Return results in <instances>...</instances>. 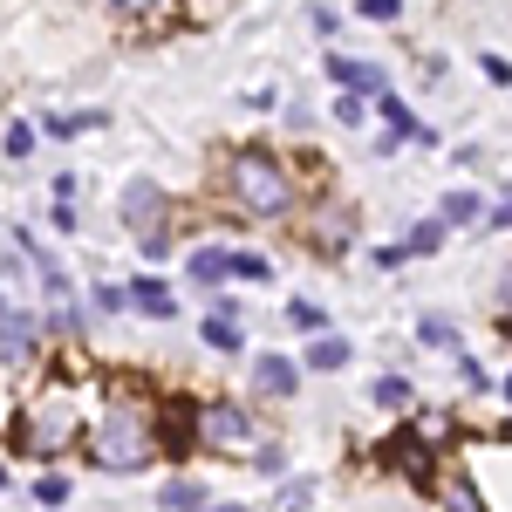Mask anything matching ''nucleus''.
Segmentation results:
<instances>
[{"mask_svg":"<svg viewBox=\"0 0 512 512\" xmlns=\"http://www.w3.org/2000/svg\"><path fill=\"white\" fill-rule=\"evenodd\" d=\"M205 342H212L219 355H239V349H246V328H239V308H233V301L205 315Z\"/></svg>","mask_w":512,"mask_h":512,"instance_id":"7","label":"nucleus"},{"mask_svg":"<svg viewBox=\"0 0 512 512\" xmlns=\"http://www.w3.org/2000/svg\"><path fill=\"white\" fill-rule=\"evenodd\" d=\"M349 362V342L342 335H315V349H308V369H342Z\"/></svg>","mask_w":512,"mask_h":512,"instance_id":"14","label":"nucleus"},{"mask_svg":"<svg viewBox=\"0 0 512 512\" xmlns=\"http://www.w3.org/2000/svg\"><path fill=\"white\" fill-rule=\"evenodd\" d=\"M158 499H164V512H205V506H212V492H205L198 478H171Z\"/></svg>","mask_w":512,"mask_h":512,"instance_id":"11","label":"nucleus"},{"mask_svg":"<svg viewBox=\"0 0 512 512\" xmlns=\"http://www.w3.org/2000/svg\"><path fill=\"white\" fill-rule=\"evenodd\" d=\"M376 403H383V410H403V403H410V383H403V376H376Z\"/></svg>","mask_w":512,"mask_h":512,"instance_id":"20","label":"nucleus"},{"mask_svg":"<svg viewBox=\"0 0 512 512\" xmlns=\"http://www.w3.org/2000/svg\"><path fill=\"white\" fill-rule=\"evenodd\" d=\"M506 403H512V376H506Z\"/></svg>","mask_w":512,"mask_h":512,"instance_id":"33","label":"nucleus"},{"mask_svg":"<svg viewBox=\"0 0 512 512\" xmlns=\"http://www.w3.org/2000/svg\"><path fill=\"white\" fill-rule=\"evenodd\" d=\"M0 151H7V158H28V151H35V123H7Z\"/></svg>","mask_w":512,"mask_h":512,"instance_id":"19","label":"nucleus"},{"mask_svg":"<svg viewBox=\"0 0 512 512\" xmlns=\"http://www.w3.org/2000/svg\"><path fill=\"white\" fill-rule=\"evenodd\" d=\"M28 355H35V328L14 308H0V362H28Z\"/></svg>","mask_w":512,"mask_h":512,"instance_id":"9","label":"nucleus"},{"mask_svg":"<svg viewBox=\"0 0 512 512\" xmlns=\"http://www.w3.org/2000/svg\"><path fill=\"white\" fill-rule=\"evenodd\" d=\"M287 321H294V328H308V335H321V308H315V301H294Z\"/></svg>","mask_w":512,"mask_h":512,"instance_id":"24","label":"nucleus"},{"mask_svg":"<svg viewBox=\"0 0 512 512\" xmlns=\"http://www.w3.org/2000/svg\"><path fill=\"white\" fill-rule=\"evenodd\" d=\"M444 499H451V512H485V506H478V485H472L465 472H458L451 485H444Z\"/></svg>","mask_w":512,"mask_h":512,"instance_id":"17","label":"nucleus"},{"mask_svg":"<svg viewBox=\"0 0 512 512\" xmlns=\"http://www.w3.org/2000/svg\"><path fill=\"white\" fill-rule=\"evenodd\" d=\"M499 301H506V308H512V274H506V280H499Z\"/></svg>","mask_w":512,"mask_h":512,"instance_id":"32","label":"nucleus"},{"mask_svg":"<svg viewBox=\"0 0 512 512\" xmlns=\"http://www.w3.org/2000/svg\"><path fill=\"white\" fill-rule=\"evenodd\" d=\"M76 437V410H69V396H48V403H35L28 410V431H21V451H35V458H48V451H62Z\"/></svg>","mask_w":512,"mask_h":512,"instance_id":"4","label":"nucleus"},{"mask_svg":"<svg viewBox=\"0 0 512 512\" xmlns=\"http://www.w3.org/2000/svg\"><path fill=\"white\" fill-rule=\"evenodd\" d=\"M396 458L410 465V478H431V451H424V444H410V437H403V444H396Z\"/></svg>","mask_w":512,"mask_h":512,"instance_id":"22","label":"nucleus"},{"mask_svg":"<svg viewBox=\"0 0 512 512\" xmlns=\"http://www.w3.org/2000/svg\"><path fill=\"white\" fill-rule=\"evenodd\" d=\"M35 499H41V506H69V478H41Z\"/></svg>","mask_w":512,"mask_h":512,"instance_id":"25","label":"nucleus"},{"mask_svg":"<svg viewBox=\"0 0 512 512\" xmlns=\"http://www.w3.org/2000/svg\"><path fill=\"white\" fill-rule=\"evenodd\" d=\"M417 335H424L431 349H458V328H451V321H437V315H424V321H417Z\"/></svg>","mask_w":512,"mask_h":512,"instance_id":"18","label":"nucleus"},{"mask_svg":"<svg viewBox=\"0 0 512 512\" xmlns=\"http://www.w3.org/2000/svg\"><path fill=\"white\" fill-rule=\"evenodd\" d=\"M130 301H137V308H144V315H158V321H171V308H178V301H171V287H164V280H130Z\"/></svg>","mask_w":512,"mask_h":512,"instance_id":"12","label":"nucleus"},{"mask_svg":"<svg viewBox=\"0 0 512 512\" xmlns=\"http://www.w3.org/2000/svg\"><path fill=\"white\" fill-rule=\"evenodd\" d=\"M205 512H253V506H226V499H212V506H205Z\"/></svg>","mask_w":512,"mask_h":512,"instance_id":"31","label":"nucleus"},{"mask_svg":"<svg viewBox=\"0 0 512 512\" xmlns=\"http://www.w3.org/2000/svg\"><path fill=\"white\" fill-rule=\"evenodd\" d=\"M328 76L342 89H355V96H390V76L376 62H355V55H328Z\"/></svg>","mask_w":512,"mask_h":512,"instance_id":"6","label":"nucleus"},{"mask_svg":"<svg viewBox=\"0 0 512 512\" xmlns=\"http://www.w3.org/2000/svg\"><path fill=\"white\" fill-rule=\"evenodd\" d=\"M198 444L205 451H260V431L246 424V410L212 403V410H198Z\"/></svg>","mask_w":512,"mask_h":512,"instance_id":"5","label":"nucleus"},{"mask_svg":"<svg viewBox=\"0 0 512 512\" xmlns=\"http://www.w3.org/2000/svg\"><path fill=\"white\" fill-rule=\"evenodd\" d=\"M226 178H233V198L246 205V212H260V219L287 212V171H280V158H267V151H239V158L226 164Z\"/></svg>","mask_w":512,"mask_h":512,"instance_id":"2","label":"nucleus"},{"mask_svg":"<svg viewBox=\"0 0 512 512\" xmlns=\"http://www.w3.org/2000/svg\"><path fill=\"white\" fill-rule=\"evenodd\" d=\"M253 458H260V472H267V478H280V472H287V458H280L274 444H260V451H253Z\"/></svg>","mask_w":512,"mask_h":512,"instance_id":"28","label":"nucleus"},{"mask_svg":"<svg viewBox=\"0 0 512 512\" xmlns=\"http://www.w3.org/2000/svg\"><path fill=\"white\" fill-rule=\"evenodd\" d=\"M233 274H239V280H267V274H274V267H267L260 253H233Z\"/></svg>","mask_w":512,"mask_h":512,"instance_id":"23","label":"nucleus"},{"mask_svg":"<svg viewBox=\"0 0 512 512\" xmlns=\"http://www.w3.org/2000/svg\"><path fill=\"white\" fill-rule=\"evenodd\" d=\"M164 212H171V198H164L151 178H137V185L123 192V219H130V233L144 246V260H164Z\"/></svg>","mask_w":512,"mask_h":512,"instance_id":"3","label":"nucleus"},{"mask_svg":"<svg viewBox=\"0 0 512 512\" xmlns=\"http://www.w3.org/2000/svg\"><path fill=\"white\" fill-rule=\"evenodd\" d=\"M110 7H117V14H151L158 0H110Z\"/></svg>","mask_w":512,"mask_h":512,"instance_id":"29","label":"nucleus"},{"mask_svg":"<svg viewBox=\"0 0 512 512\" xmlns=\"http://www.w3.org/2000/svg\"><path fill=\"white\" fill-rule=\"evenodd\" d=\"M478 212H485V205H478V192H451V198H444V212H437V219H444V226H472Z\"/></svg>","mask_w":512,"mask_h":512,"instance_id":"15","label":"nucleus"},{"mask_svg":"<svg viewBox=\"0 0 512 512\" xmlns=\"http://www.w3.org/2000/svg\"><path fill=\"white\" fill-rule=\"evenodd\" d=\"M89 458H96L103 472H137V465H151V417H144L137 403H110V410L96 417V431H89Z\"/></svg>","mask_w":512,"mask_h":512,"instance_id":"1","label":"nucleus"},{"mask_svg":"<svg viewBox=\"0 0 512 512\" xmlns=\"http://www.w3.org/2000/svg\"><path fill=\"white\" fill-rule=\"evenodd\" d=\"M0 492H7V472H0Z\"/></svg>","mask_w":512,"mask_h":512,"instance_id":"34","label":"nucleus"},{"mask_svg":"<svg viewBox=\"0 0 512 512\" xmlns=\"http://www.w3.org/2000/svg\"><path fill=\"white\" fill-rule=\"evenodd\" d=\"M478 69H485L492 82H512V62H506V55H478Z\"/></svg>","mask_w":512,"mask_h":512,"instance_id":"27","label":"nucleus"},{"mask_svg":"<svg viewBox=\"0 0 512 512\" xmlns=\"http://www.w3.org/2000/svg\"><path fill=\"white\" fill-rule=\"evenodd\" d=\"M226 274H233V253H226V246H205L192 260V280H205V287H219Z\"/></svg>","mask_w":512,"mask_h":512,"instance_id":"13","label":"nucleus"},{"mask_svg":"<svg viewBox=\"0 0 512 512\" xmlns=\"http://www.w3.org/2000/svg\"><path fill=\"white\" fill-rule=\"evenodd\" d=\"M294 383H301V369L287 355H260V369H253V390L260 396H294Z\"/></svg>","mask_w":512,"mask_h":512,"instance_id":"8","label":"nucleus"},{"mask_svg":"<svg viewBox=\"0 0 512 512\" xmlns=\"http://www.w3.org/2000/svg\"><path fill=\"white\" fill-rule=\"evenodd\" d=\"M492 226H512V198H506V205H499V212H492Z\"/></svg>","mask_w":512,"mask_h":512,"instance_id":"30","label":"nucleus"},{"mask_svg":"<svg viewBox=\"0 0 512 512\" xmlns=\"http://www.w3.org/2000/svg\"><path fill=\"white\" fill-rule=\"evenodd\" d=\"M96 110H82V117H48V137H82V130H96Z\"/></svg>","mask_w":512,"mask_h":512,"instance_id":"21","label":"nucleus"},{"mask_svg":"<svg viewBox=\"0 0 512 512\" xmlns=\"http://www.w3.org/2000/svg\"><path fill=\"white\" fill-rule=\"evenodd\" d=\"M403 246H410V260H417V253H437V246H444V219H424V226L403 239Z\"/></svg>","mask_w":512,"mask_h":512,"instance_id":"16","label":"nucleus"},{"mask_svg":"<svg viewBox=\"0 0 512 512\" xmlns=\"http://www.w3.org/2000/svg\"><path fill=\"white\" fill-rule=\"evenodd\" d=\"M362 7V21H396L403 14V0H355Z\"/></svg>","mask_w":512,"mask_h":512,"instance_id":"26","label":"nucleus"},{"mask_svg":"<svg viewBox=\"0 0 512 512\" xmlns=\"http://www.w3.org/2000/svg\"><path fill=\"white\" fill-rule=\"evenodd\" d=\"M376 110H383V130H390V137H417V144H437V137H431V130H424L417 117H410V110H403L396 96H376Z\"/></svg>","mask_w":512,"mask_h":512,"instance_id":"10","label":"nucleus"}]
</instances>
